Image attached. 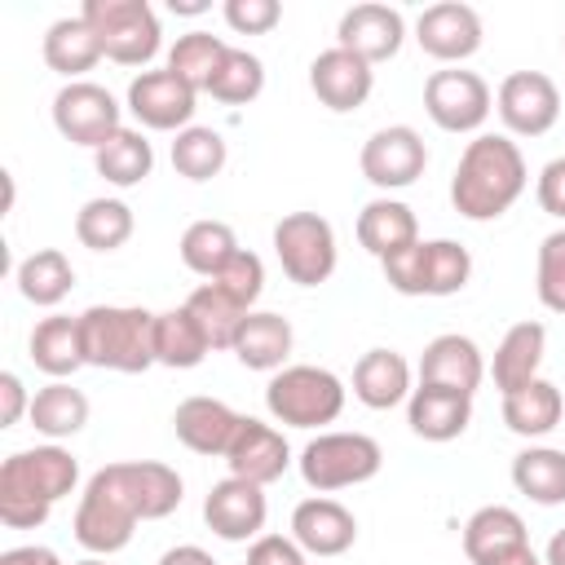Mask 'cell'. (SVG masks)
Instances as JSON below:
<instances>
[{
  "label": "cell",
  "instance_id": "obj_1",
  "mask_svg": "<svg viewBox=\"0 0 565 565\" xmlns=\"http://www.w3.org/2000/svg\"><path fill=\"white\" fill-rule=\"evenodd\" d=\"M181 477L159 459H124L106 463L88 477L75 508V543L88 556H115L132 543L137 521H163L181 508Z\"/></svg>",
  "mask_w": 565,
  "mask_h": 565
},
{
  "label": "cell",
  "instance_id": "obj_2",
  "mask_svg": "<svg viewBox=\"0 0 565 565\" xmlns=\"http://www.w3.org/2000/svg\"><path fill=\"white\" fill-rule=\"evenodd\" d=\"M530 168L508 132H477L450 177V203L463 221H499L525 194Z\"/></svg>",
  "mask_w": 565,
  "mask_h": 565
},
{
  "label": "cell",
  "instance_id": "obj_3",
  "mask_svg": "<svg viewBox=\"0 0 565 565\" xmlns=\"http://www.w3.org/2000/svg\"><path fill=\"white\" fill-rule=\"evenodd\" d=\"M79 481V459L57 441L13 450L0 463V521L9 530H35L49 521L53 503L66 499Z\"/></svg>",
  "mask_w": 565,
  "mask_h": 565
},
{
  "label": "cell",
  "instance_id": "obj_4",
  "mask_svg": "<svg viewBox=\"0 0 565 565\" xmlns=\"http://www.w3.org/2000/svg\"><path fill=\"white\" fill-rule=\"evenodd\" d=\"M84 362L119 375L154 366V313L141 305H88L79 313Z\"/></svg>",
  "mask_w": 565,
  "mask_h": 565
},
{
  "label": "cell",
  "instance_id": "obj_5",
  "mask_svg": "<svg viewBox=\"0 0 565 565\" xmlns=\"http://www.w3.org/2000/svg\"><path fill=\"white\" fill-rule=\"evenodd\" d=\"M265 411L287 428H322L335 424L344 411V380L327 366H282L265 384Z\"/></svg>",
  "mask_w": 565,
  "mask_h": 565
},
{
  "label": "cell",
  "instance_id": "obj_6",
  "mask_svg": "<svg viewBox=\"0 0 565 565\" xmlns=\"http://www.w3.org/2000/svg\"><path fill=\"white\" fill-rule=\"evenodd\" d=\"M296 463H300V477L309 490L331 494V490L371 481L384 463V450L366 433H318L313 441H305Z\"/></svg>",
  "mask_w": 565,
  "mask_h": 565
},
{
  "label": "cell",
  "instance_id": "obj_7",
  "mask_svg": "<svg viewBox=\"0 0 565 565\" xmlns=\"http://www.w3.org/2000/svg\"><path fill=\"white\" fill-rule=\"evenodd\" d=\"M79 18L119 66H146L159 53V13L146 0H84Z\"/></svg>",
  "mask_w": 565,
  "mask_h": 565
},
{
  "label": "cell",
  "instance_id": "obj_8",
  "mask_svg": "<svg viewBox=\"0 0 565 565\" xmlns=\"http://www.w3.org/2000/svg\"><path fill=\"white\" fill-rule=\"evenodd\" d=\"M274 256L296 287H318L335 274V230L318 212H287L274 225Z\"/></svg>",
  "mask_w": 565,
  "mask_h": 565
},
{
  "label": "cell",
  "instance_id": "obj_9",
  "mask_svg": "<svg viewBox=\"0 0 565 565\" xmlns=\"http://www.w3.org/2000/svg\"><path fill=\"white\" fill-rule=\"evenodd\" d=\"M490 106H494L490 84L477 71L446 66L433 71L424 84V110L441 132H477L490 119Z\"/></svg>",
  "mask_w": 565,
  "mask_h": 565
},
{
  "label": "cell",
  "instance_id": "obj_10",
  "mask_svg": "<svg viewBox=\"0 0 565 565\" xmlns=\"http://www.w3.org/2000/svg\"><path fill=\"white\" fill-rule=\"evenodd\" d=\"M53 128L75 146L97 150L124 128L119 124V102L110 97V88H102L93 79L62 84L57 97H53Z\"/></svg>",
  "mask_w": 565,
  "mask_h": 565
},
{
  "label": "cell",
  "instance_id": "obj_11",
  "mask_svg": "<svg viewBox=\"0 0 565 565\" xmlns=\"http://www.w3.org/2000/svg\"><path fill=\"white\" fill-rule=\"evenodd\" d=\"M358 168L375 190H406L424 177L428 146L411 124H388V128L366 137V146L358 154Z\"/></svg>",
  "mask_w": 565,
  "mask_h": 565
},
{
  "label": "cell",
  "instance_id": "obj_12",
  "mask_svg": "<svg viewBox=\"0 0 565 565\" xmlns=\"http://www.w3.org/2000/svg\"><path fill=\"white\" fill-rule=\"evenodd\" d=\"M494 110L512 137H543L561 119V88L543 71H512L494 93Z\"/></svg>",
  "mask_w": 565,
  "mask_h": 565
},
{
  "label": "cell",
  "instance_id": "obj_13",
  "mask_svg": "<svg viewBox=\"0 0 565 565\" xmlns=\"http://www.w3.org/2000/svg\"><path fill=\"white\" fill-rule=\"evenodd\" d=\"M194 88L185 79H177L168 66L163 71H141L128 84V110L141 128L154 132H181L194 119Z\"/></svg>",
  "mask_w": 565,
  "mask_h": 565
},
{
  "label": "cell",
  "instance_id": "obj_14",
  "mask_svg": "<svg viewBox=\"0 0 565 565\" xmlns=\"http://www.w3.org/2000/svg\"><path fill=\"white\" fill-rule=\"evenodd\" d=\"M265 516H269V503H265V486H252L243 477H225L207 490L203 499V521L216 539L225 543H247V539H260L265 530Z\"/></svg>",
  "mask_w": 565,
  "mask_h": 565
},
{
  "label": "cell",
  "instance_id": "obj_15",
  "mask_svg": "<svg viewBox=\"0 0 565 565\" xmlns=\"http://www.w3.org/2000/svg\"><path fill=\"white\" fill-rule=\"evenodd\" d=\"M309 88H313V97H318L327 110L349 115V110L366 106V97H371V88H375V71H371V62H362L358 53L331 44V49H322V53L309 62Z\"/></svg>",
  "mask_w": 565,
  "mask_h": 565
},
{
  "label": "cell",
  "instance_id": "obj_16",
  "mask_svg": "<svg viewBox=\"0 0 565 565\" xmlns=\"http://www.w3.org/2000/svg\"><path fill=\"white\" fill-rule=\"evenodd\" d=\"M530 552V530L516 508L508 503H486L468 516L463 525V556L472 565H508Z\"/></svg>",
  "mask_w": 565,
  "mask_h": 565
},
{
  "label": "cell",
  "instance_id": "obj_17",
  "mask_svg": "<svg viewBox=\"0 0 565 565\" xmlns=\"http://www.w3.org/2000/svg\"><path fill=\"white\" fill-rule=\"evenodd\" d=\"M415 40L437 62H463V57H472L481 49V18H477L472 4L441 0V4H428L419 13Z\"/></svg>",
  "mask_w": 565,
  "mask_h": 565
},
{
  "label": "cell",
  "instance_id": "obj_18",
  "mask_svg": "<svg viewBox=\"0 0 565 565\" xmlns=\"http://www.w3.org/2000/svg\"><path fill=\"white\" fill-rule=\"evenodd\" d=\"M291 539L309 552V556H344L358 543V516L327 494L300 499L291 512Z\"/></svg>",
  "mask_w": 565,
  "mask_h": 565
},
{
  "label": "cell",
  "instance_id": "obj_19",
  "mask_svg": "<svg viewBox=\"0 0 565 565\" xmlns=\"http://www.w3.org/2000/svg\"><path fill=\"white\" fill-rule=\"evenodd\" d=\"M225 463H230V477H243L252 486H269V481H278L287 472L291 446L274 424H260V419L243 415L238 437L225 450Z\"/></svg>",
  "mask_w": 565,
  "mask_h": 565
},
{
  "label": "cell",
  "instance_id": "obj_20",
  "mask_svg": "<svg viewBox=\"0 0 565 565\" xmlns=\"http://www.w3.org/2000/svg\"><path fill=\"white\" fill-rule=\"evenodd\" d=\"M402 40H406V22L388 4H353V9H344L340 26H335V44L358 53L371 66L397 57Z\"/></svg>",
  "mask_w": 565,
  "mask_h": 565
},
{
  "label": "cell",
  "instance_id": "obj_21",
  "mask_svg": "<svg viewBox=\"0 0 565 565\" xmlns=\"http://www.w3.org/2000/svg\"><path fill=\"white\" fill-rule=\"evenodd\" d=\"M486 380V358L477 349V340L446 331L433 335L419 353V384H437V388H455V393H477V384Z\"/></svg>",
  "mask_w": 565,
  "mask_h": 565
},
{
  "label": "cell",
  "instance_id": "obj_22",
  "mask_svg": "<svg viewBox=\"0 0 565 565\" xmlns=\"http://www.w3.org/2000/svg\"><path fill=\"white\" fill-rule=\"evenodd\" d=\"M238 424H243V415L234 406H225L221 397H185L172 411V433L194 455H221L225 459L230 441L238 437Z\"/></svg>",
  "mask_w": 565,
  "mask_h": 565
},
{
  "label": "cell",
  "instance_id": "obj_23",
  "mask_svg": "<svg viewBox=\"0 0 565 565\" xmlns=\"http://www.w3.org/2000/svg\"><path fill=\"white\" fill-rule=\"evenodd\" d=\"M406 424L424 441H455L472 424V397L437 384H419L406 397Z\"/></svg>",
  "mask_w": 565,
  "mask_h": 565
},
{
  "label": "cell",
  "instance_id": "obj_24",
  "mask_svg": "<svg viewBox=\"0 0 565 565\" xmlns=\"http://www.w3.org/2000/svg\"><path fill=\"white\" fill-rule=\"evenodd\" d=\"M543 349H547V327L543 322H516L503 331L499 349H494V362H490V375H494V388L508 397L516 388H525L530 380H539V366H543Z\"/></svg>",
  "mask_w": 565,
  "mask_h": 565
},
{
  "label": "cell",
  "instance_id": "obj_25",
  "mask_svg": "<svg viewBox=\"0 0 565 565\" xmlns=\"http://www.w3.org/2000/svg\"><path fill=\"white\" fill-rule=\"evenodd\" d=\"M353 397L371 411H393L411 397V362L397 349H366L353 366Z\"/></svg>",
  "mask_w": 565,
  "mask_h": 565
},
{
  "label": "cell",
  "instance_id": "obj_26",
  "mask_svg": "<svg viewBox=\"0 0 565 565\" xmlns=\"http://www.w3.org/2000/svg\"><path fill=\"white\" fill-rule=\"evenodd\" d=\"M291 322L282 313H269V309H252L234 335V358L247 366V371H282L287 358H291Z\"/></svg>",
  "mask_w": 565,
  "mask_h": 565
},
{
  "label": "cell",
  "instance_id": "obj_27",
  "mask_svg": "<svg viewBox=\"0 0 565 565\" xmlns=\"http://www.w3.org/2000/svg\"><path fill=\"white\" fill-rule=\"evenodd\" d=\"M31 362L35 371H44L49 380H71L84 362V335H79V318H66V313H53V318H40L31 340Z\"/></svg>",
  "mask_w": 565,
  "mask_h": 565
},
{
  "label": "cell",
  "instance_id": "obj_28",
  "mask_svg": "<svg viewBox=\"0 0 565 565\" xmlns=\"http://www.w3.org/2000/svg\"><path fill=\"white\" fill-rule=\"evenodd\" d=\"M358 243L371 252V256H393L411 243H419V221L415 212L402 203V199H371L362 212H358Z\"/></svg>",
  "mask_w": 565,
  "mask_h": 565
},
{
  "label": "cell",
  "instance_id": "obj_29",
  "mask_svg": "<svg viewBox=\"0 0 565 565\" xmlns=\"http://www.w3.org/2000/svg\"><path fill=\"white\" fill-rule=\"evenodd\" d=\"M102 40L93 35V26L75 13V18H57L49 31H44V62L49 71L66 75V84H75L84 71H93L102 62Z\"/></svg>",
  "mask_w": 565,
  "mask_h": 565
},
{
  "label": "cell",
  "instance_id": "obj_30",
  "mask_svg": "<svg viewBox=\"0 0 565 565\" xmlns=\"http://www.w3.org/2000/svg\"><path fill=\"white\" fill-rule=\"evenodd\" d=\"M207 353H212V344H207L203 327L194 322V313H190L185 305L154 313V362H159V366L190 371V366H199Z\"/></svg>",
  "mask_w": 565,
  "mask_h": 565
},
{
  "label": "cell",
  "instance_id": "obj_31",
  "mask_svg": "<svg viewBox=\"0 0 565 565\" xmlns=\"http://www.w3.org/2000/svg\"><path fill=\"white\" fill-rule=\"evenodd\" d=\"M565 415V397L552 380H530L525 388L508 393L503 397V424L516 433V437H547Z\"/></svg>",
  "mask_w": 565,
  "mask_h": 565
},
{
  "label": "cell",
  "instance_id": "obj_32",
  "mask_svg": "<svg viewBox=\"0 0 565 565\" xmlns=\"http://www.w3.org/2000/svg\"><path fill=\"white\" fill-rule=\"evenodd\" d=\"M13 282H18L22 300H31V305H40V309H53V305H62V300L71 296V287H75V269H71L66 252H57V247H40V252H31V256L18 260Z\"/></svg>",
  "mask_w": 565,
  "mask_h": 565
},
{
  "label": "cell",
  "instance_id": "obj_33",
  "mask_svg": "<svg viewBox=\"0 0 565 565\" xmlns=\"http://www.w3.org/2000/svg\"><path fill=\"white\" fill-rule=\"evenodd\" d=\"M31 428L44 433L49 441H62V437H75L84 424H88V397L66 384V380H53L44 388L31 393Z\"/></svg>",
  "mask_w": 565,
  "mask_h": 565
},
{
  "label": "cell",
  "instance_id": "obj_34",
  "mask_svg": "<svg viewBox=\"0 0 565 565\" xmlns=\"http://www.w3.org/2000/svg\"><path fill=\"white\" fill-rule=\"evenodd\" d=\"M512 486L530 503H539V508L565 503V450H556V446H525L512 459Z\"/></svg>",
  "mask_w": 565,
  "mask_h": 565
},
{
  "label": "cell",
  "instance_id": "obj_35",
  "mask_svg": "<svg viewBox=\"0 0 565 565\" xmlns=\"http://www.w3.org/2000/svg\"><path fill=\"white\" fill-rule=\"evenodd\" d=\"M93 168H97V177H106L110 185L128 190V185H141V181L150 177L154 150H150V141H146L137 128H119L106 146L93 150Z\"/></svg>",
  "mask_w": 565,
  "mask_h": 565
},
{
  "label": "cell",
  "instance_id": "obj_36",
  "mask_svg": "<svg viewBox=\"0 0 565 565\" xmlns=\"http://www.w3.org/2000/svg\"><path fill=\"white\" fill-rule=\"evenodd\" d=\"M132 207L124 199H88L79 212H75V238L88 247V252H115L132 238Z\"/></svg>",
  "mask_w": 565,
  "mask_h": 565
},
{
  "label": "cell",
  "instance_id": "obj_37",
  "mask_svg": "<svg viewBox=\"0 0 565 565\" xmlns=\"http://www.w3.org/2000/svg\"><path fill=\"white\" fill-rule=\"evenodd\" d=\"M238 256V238L225 221H194L181 234V265L199 278H216Z\"/></svg>",
  "mask_w": 565,
  "mask_h": 565
},
{
  "label": "cell",
  "instance_id": "obj_38",
  "mask_svg": "<svg viewBox=\"0 0 565 565\" xmlns=\"http://www.w3.org/2000/svg\"><path fill=\"white\" fill-rule=\"evenodd\" d=\"M185 309L194 313V322L203 327V335H207L212 349H234V335H238L243 318L252 313V309H243L234 296H225L216 282H199V287L185 296Z\"/></svg>",
  "mask_w": 565,
  "mask_h": 565
},
{
  "label": "cell",
  "instance_id": "obj_39",
  "mask_svg": "<svg viewBox=\"0 0 565 565\" xmlns=\"http://www.w3.org/2000/svg\"><path fill=\"white\" fill-rule=\"evenodd\" d=\"M225 53H230V44H225L221 35L185 31V35H177V44L168 49V71H172L177 79H185L194 93H207V84H212L216 66L225 62Z\"/></svg>",
  "mask_w": 565,
  "mask_h": 565
},
{
  "label": "cell",
  "instance_id": "obj_40",
  "mask_svg": "<svg viewBox=\"0 0 565 565\" xmlns=\"http://www.w3.org/2000/svg\"><path fill=\"white\" fill-rule=\"evenodd\" d=\"M230 150H225V137L216 128H203V124H190L177 132L172 141V168L185 177V181H212L221 168H225Z\"/></svg>",
  "mask_w": 565,
  "mask_h": 565
},
{
  "label": "cell",
  "instance_id": "obj_41",
  "mask_svg": "<svg viewBox=\"0 0 565 565\" xmlns=\"http://www.w3.org/2000/svg\"><path fill=\"white\" fill-rule=\"evenodd\" d=\"M260 88H265V62H260L256 53L230 44V53H225V62L216 66L207 93H212L216 102H225V106H247V102L260 97Z\"/></svg>",
  "mask_w": 565,
  "mask_h": 565
},
{
  "label": "cell",
  "instance_id": "obj_42",
  "mask_svg": "<svg viewBox=\"0 0 565 565\" xmlns=\"http://www.w3.org/2000/svg\"><path fill=\"white\" fill-rule=\"evenodd\" d=\"M472 278V256L455 238H428L424 243V296H455Z\"/></svg>",
  "mask_w": 565,
  "mask_h": 565
},
{
  "label": "cell",
  "instance_id": "obj_43",
  "mask_svg": "<svg viewBox=\"0 0 565 565\" xmlns=\"http://www.w3.org/2000/svg\"><path fill=\"white\" fill-rule=\"evenodd\" d=\"M534 287L543 309L565 313V230H552L539 243V269H534Z\"/></svg>",
  "mask_w": 565,
  "mask_h": 565
},
{
  "label": "cell",
  "instance_id": "obj_44",
  "mask_svg": "<svg viewBox=\"0 0 565 565\" xmlns=\"http://www.w3.org/2000/svg\"><path fill=\"white\" fill-rule=\"evenodd\" d=\"M207 282H216L225 296H234L243 309H252V305L260 300V291H265V265H260L256 252H243V247H238V256H234L216 278H207Z\"/></svg>",
  "mask_w": 565,
  "mask_h": 565
},
{
  "label": "cell",
  "instance_id": "obj_45",
  "mask_svg": "<svg viewBox=\"0 0 565 565\" xmlns=\"http://www.w3.org/2000/svg\"><path fill=\"white\" fill-rule=\"evenodd\" d=\"M380 269H384V282L397 296H424V238L402 247V252H393V256H384Z\"/></svg>",
  "mask_w": 565,
  "mask_h": 565
},
{
  "label": "cell",
  "instance_id": "obj_46",
  "mask_svg": "<svg viewBox=\"0 0 565 565\" xmlns=\"http://www.w3.org/2000/svg\"><path fill=\"white\" fill-rule=\"evenodd\" d=\"M225 22L238 31V35H265L282 22V4L278 0H225Z\"/></svg>",
  "mask_w": 565,
  "mask_h": 565
},
{
  "label": "cell",
  "instance_id": "obj_47",
  "mask_svg": "<svg viewBox=\"0 0 565 565\" xmlns=\"http://www.w3.org/2000/svg\"><path fill=\"white\" fill-rule=\"evenodd\" d=\"M309 552L291 534H260L247 547V565H309Z\"/></svg>",
  "mask_w": 565,
  "mask_h": 565
},
{
  "label": "cell",
  "instance_id": "obj_48",
  "mask_svg": "<svg viewBox=\"0 0 565 565\" xmlns=\"http://www.w3.org/2000/svg\"><path fill=\"white\" fill-rule=\"evenodd\" d=\"M534 199L547 216L565 221V154H556L552 163H543L539 181H534Z\"/></svg>",
  "mask_w": 565,
  "mask_h": 565
},
{
  "label": "cell",
  "instance_id": "obj_49",
  "mask_svg": "<svg viewBox=\"0 0 565 565\" xmlns=\"http://www.w3.org/2000/svg\"><path fill=\"white\" fill-rule=\"evenodd\" d=\"M22 415H31V397H26V384L4 371L0 375V428H13Z\"/></svg>",
  "mask_w": 565,
  "mask_h": 565
},
{
  "label": "cell",
  "instance_id": "obj_50",
  "mask_svg": "<svg viewBox=\"0 0 565 565\" xmlns=\"http://www.w3.org/2000/svg\"><path fill=\"white\" fill-rule=\"evenodd\" d=\"M0 565H62V556L44 543H22V547L0 552Z\"/></svg>",
  "mask_w": 565,
  "mask_h": 565
},
{
  "label": "cell",
  "instance_id": "obj_51",
  "mask_svg": "<svg viewBox=\"0 0 565 565\" xmlns=\"http://www.w3.org/2000/svg\"><path fill=\"white\" fill-rule=\"evenodd\" d=\"M154 565H216V561H212V552H203L199 543H177V547H168Z\"/></svg>",
  "mask_w": 565,
  "mask_h": 565
},
{
  "label": "cell",
  "instance_id": "obj_52",
  "mask_svg": "<svg viewBox=\"0 0 565 565\" xmlns=\"http://www.w3.org/2000/svg\"><path fill=\"white\" fill-rule=\"evenodd\" d=\"M543 565H565V530H556L547 539V552H543Z\"/></svg>",
  "mask_w": 565,
  "mask_h": 565
},
{
  "label": "cell",
  "instance_id": "obj_53",
  "mask_svg": "<svg viewBox=\"0 0 565 565\" xmlns=\"http://www.w3.org/2000/svg\"><path fill=\"white\" fill-rule=\"evenodd\" d=\"M203 0H172V13H203Z\"/></svg>",
  "mask_w": 565,
  "mask_h": 565
},
{
  "label": "cell",
  "instance_id": "obj_54",
  "mask_svg": "<svg viewBox=\"0 0 565 565\" xmlns=\"http://www.w3.org/2000/svg\"><path fill=\"white\" fill-rule=\"evenodd\" d=\"M508 565H543V561H539V556H534V547H530L525 556H516V561H508Z\"/></svg>",
  "mask_w": 565,
  "mask_h": 565
},
{
  "label": "cell",
  "instance_id": "obj_55",
  "mask_svg": "<svg viewBox=\"0 0 565 565\" xmlns=\"http://www.w3.org/2000/svg\"><path fill=\"white\" fill-rule=\"evenodd\" d=\"M75 565H110L106 556H84V561H75Z\"/></svg>",
  "mask_w": 565,
  "mask_h": 565
},
{
  "label": "cell",
  "instance_id": "obj_56",
  "mask_svg": "<svg viewBox=\"0 0 565 565\" xmlns=\"http://www.w3.org/2000/svg\"><path fill=\"white\" fill-rule=\"evenodd\" d=\"M561 44H565V35H561Z\"/></svg>",
  "mask_w": 565,
  "mask_h": 565
}]
</instances>
